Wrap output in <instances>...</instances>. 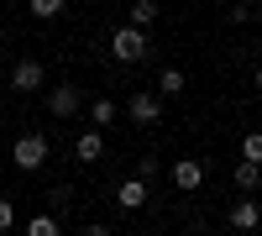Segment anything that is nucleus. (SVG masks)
<instances>
[{
  "label": "nucleus",
  "mask_w": 262,
  "mask_h": 236,
  "mask_svg": "<svg viewBox=\"0 0 262 236\" xmlns=\"http://www.w3.org/2000/svg\"><path fill=\"white\" fill-rule=\"evenodd\" d=\"M111 53H116V63H142L147 53H152V42H147V32L142 27H116V37H111Z\"/></svg>",
  "instance_id": "f257e3e1"
},
{
  "label": "nucleus",
  "mask_w": 262,
  "mask_h": 236,
  "mask_svg": "<svg viewBox=\"0 0 262 236\" xmlns=\"http://www.w3.org/2000/svg\"><path fill=\"white\" fill-rule=\"evenodd\" d=\"M11 163L21 168V174H37V168L48 163V137H42V132L16 137V147H11Z\"/></svg>",
  "instance_id": "f03ea898"
},
{
  "label": "nucleus",
  "mask_w": 262,
  "mask_h": 236,
  "mask_svg": "<svg viewBox=\"0 0 262 236\" xmlns=\"http://www.w3.org/2000/svg\"><path fill=\"white\" fill-rule=\"evenodd\" d=\"M126 116L137 121V126H158L163 121V95H152V90H137L126 100Z\"/></svg>",
  "instance_id": "7ed1b4c3"
},
{
  "label": "nucleus",
  "mask_w": 262,
  "mask_h": 236,
  "mask_svg": "<svg viewBox=\"0 0 262 236\" xmlns=\"http://www.w3.org/2000/svg\"><path fill=\"white\" fill-rule=\"evenodd\" d=\"M79 105H84V95H79V84H53V90H48V111H53L58 121H69V116H79Z\"/></svg>",
  "instance_id": "20e7f679"
},
{
  "label": "nucleus",
  "mask_w": 262,
  "mask_h": 236,
  "mask_svg": "<svg viewBox=\"0 0 262 236\" xmlns=\"http://www.w3.org/2000/svg\"><path fill=\"white\" fill-rule=\"evenodd\" d=\"M226 221H231V231H242V236H247V231H257V226H262V205H257L252 195H242V200L226 210Z\"/></svg>",
  "instance_id": "39448f33"
},
{
  "label": "nucleus",
  "mask_w": 262,
  "mask_h": 236,
  "mask_svg": "<svg viewBox=\"0 0 262 236\" xmlns=\"http://www.w3.org/2000/svg\"><path fill=\"white\" fill-rule=\"evenodd\" d=\"M42 79H48V69H42L37 58H21L16 69H11V90L16 95H32V90H42Z\"/></svg>",
  "instance_id": "423d86ee"
},
{
  "label": "nucleus",
  "mask_w": 262,
  "mask_h": 236,
  "mask_svg": "<svg viewBox=\"0 0 262 236\" xmlns=\"http://www.w3.org/2000/svg\"><path fill=\"white\" fill-rule=\"evenodd\" d=\"M205 174H210V168H205L200 158H179V163H173V189H184V195H194V189L205 184Z\"/></svg>",
  "instance_id": "0eeeda50"
},
{
  "label": "nucleus",
  "mask_w": 262,
  "mask_h": 236,
  "mask_svg": "<svg viewBox=\"0 0 262 236\" xmlns=\"http://www.w3.org/2000/svg\"><path fill=\"white\" fill-rule=\"evenodd\" d=\"M152 200V189H147V179H126L121 189H116V205L126 210V216H137V210Z\"/></svg>",
  "instance_id": "6e6552de"
},
{
  "label": "nucleus",
  "mask_w": 262,
  "mask_h": 236,
  "mask_svg": "<svg viewBox=\"0 0 262 236\" xmlns=\"http://www.w3.org/2000/svg\"><path fill=\"white\" fill-rule=\"evenodd\" d=\"M74 158H79V163H100V158H105V137H100V132H79V137H74Z\"/></svg>",
  "instance_id": "1a4fd4ad"
},
{
  "label": "nucleus",
  "mask_w": 262,
  "mask_h": 236,
  "mask_svg": "<svg viewBox=\"0 0 262 236\" xmlns=\"http://www.w3.org/2000/svg\"><path fill=\"white\" fill-rule=\"evenodd\" d=\"M184 69H158V90H152V95H163V100H173V95H184Z\"/></svg>",
  "instance_id": "9d476101"
},
{
  "label": "nucleus",
  "mask_w": 262,
  "mask_h": 236,
  "mask_svg": "<svg viewBox=\"0 0 262 236\" xmlns=\"http://www.w3.org/2000/svg\"><path fill=\"white\" fill-rule=\"evenodd\" d=\"M231 179H236V189H242V195H252V189L262 184V163H236Z\"/></svg>",
  "instance_id": "9b49d317"
},
{
  "label": "nucleus",
  "mask_w": 262,
  "mask_h": 236,
  "mask_svg": "<svg viewBox=\"0 0 262 236\" xmlns=\"http://www.w3.org/2000/svg\"><path fill=\"white\" fill-rule=\"evenodd\" d=\"M152 21H158V0H131V27H152Z\"/></svg>",
  "instance_id": "f8f14e48"
},
{
  "label": "nucleus",
  "mask_w": 262,
  "mask_h": 236,
  "mask_svg": "<svg viewBox=\"0 0 262 236\" xmlns=\"http://www.w3.org/2000/svg\"><path fill=\"white\" fill-rule=\"evenodd\" d=\"M90 121H95V132L116 126V100H95V105H90Z\"/></svg>",
  "instance_id": "ddd939ff"
},
{
  "label": "nucleus",
  "mask_w": 262,
  "mask_h": 236,
  "mask_svg": "<svg viewBox=\"0 0 262 236\" xmlns=\"http://www.w3.org/2000/svg\"><path fill=\"white\" fill-rule=\"evenodd\" d=\"M27 236H63V226H58V216H32Z\"/></svg>",
  "instance_id": "4468645a"
},
{
  "label": "nucleus",
  "mask_w": 262,
  "mask_h": 236,
  "mask_svg": "<svg viewBox=\"0 0 262 236\" xmlns=\"http://www.w3.org/2000/svg\"><path fill=\"white\" fill-rule=\"evenodd\" d=\"M27 6H32L37 21H53V16H63V6H69V0H27Z\"/></svg>",
  "instance_id": "2eb2a0df"
},
{
  "label": "nucleus",
  "mask_w": 262,
  "mask_h": 236,
  "mask_svg": "<svg viewBox=\"0 0 262 236\" xmlns=\"http://www.w3.org/2000/svg\"><path fill=\"white\" fill-rule=\"evenodd\" d=\"M242 163H262V132H247L242 137Z\"/></svg>",
  "instance_id": "dca6fc26"
},
{
  "label": "nucleus",
  "mask_w": 262,
  "mask_h": 236,
  "mask_svg": "<svg viewBox=\"0 0 262 236\" xmlns=\"http://www.w3.org/2000/svg\"><path fill=\"white\" fill-rule=\"evenodd\" d=\"M11 226H16V205H11V200H6V195H0V236H6V231H11Z\"/></svg>",
  "instance_id": "f3484780"
},
{
  "label": "nucleus",
  "mask_w": 262,
  "mask_h": 236,
  "mask_svg": "<svg viewBox=\"0 0 262 236\" xmlns=\"http://www.w3.org/2000/svg\"><path fill=\"white\" fill-rule=\"evenodd\" d=\"M231 21H252V6H247V0H231Z\"/></svg>",
  "instance_id": "a211bd4d"
},
{
  "label": "nucleus",
  "mask_w": 262,
  "mask_h": 236,
  "mask_svg": "<svg viewBox=\"0 0 262 236\" xmlns=\"http://www.w3.org/2000/svg\"><path fill=\"white\" fill-rule=\"evenodd\" d=\"M84 236H111V226H100V221H90V226H84Z\"/></svg>",
  "instance_id": "6ab92c4d"
},
{
  "label": "nucleus",
  "mask_w": 262,
  "mask_h": 236,
  "mask_svg": "<svg viewBox=\"0 0 262 236\" xmlns=\"http://www.w3.org/2000/svg\"><path fill=\"white\" fill-rule=\"evenodd\" d=\"M252 90H257V95H262V63H257V74H252Z\"/></svg>",
  "instance_id": "aec40b11"
},
{
  "label": "nucleus",
  "mask_w": 262,
  "mask_h": 236,
  "mask_svg": "<svg viewBox=\"0 0 262 236\" xmlns=\"http://www.w3.org/2000/svg\"><path fill=\"white\" fill-rule=\"evenodd\" d=\"M0 42H6V32H0Z\"/></svg>",
  "instance_id": "412c9836"
}]
</instances>
